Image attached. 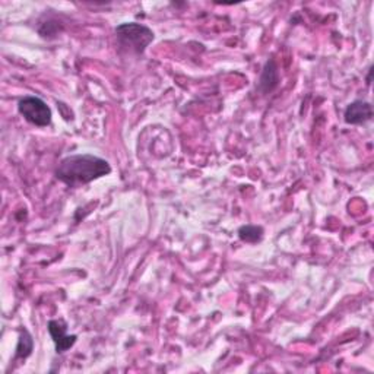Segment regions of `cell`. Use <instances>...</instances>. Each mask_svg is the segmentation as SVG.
<instances>
[{
    "instance_id": "cell-8",
    "label": "cell",
    "mask_w": 374,
    "mask_h": 374,
    "mask_svg": "<svg viewBox=\"0 0 374 374\" xmlns=\"http://www.w3.org/2000/svg\"><path fill=\"white\" fill-rule=\"evenodd\" d=\"M34 348V341L32 336L27 329H22L19 342L16 347V353H15V360H25L27 357L31 355Z\"/></svg>"
},
{
    "instance_id": "cell-5",
    "label": "cell",
    "mask_w": 374,
    "mask_h": 374,
    "mask_svg": "<svg viewBox=\"0 0 374 374\" xmlns=\"http://www.w3.org/2000/svg\"><path fill=\"white\" fill-rule=\"evenodd\" d=\"M345 121L348 124H362L373 117V107L367 101L357 100L354 103H351L345 113H344Z\"/></svg>"
},
{
    "instance_id": "cell-7",
    "label": "cell",
    "mask_w": 374,
    "mask_h": 374,
    "mask_svg": "<svg viewBox=\"0 0 374 374\" xmlns=\"http://www.w3.org/2000/svg\"><path fill=\"white\" fill-rule=\"evenodd\" d=\"M264 229L260 225H243L239 229V239L244 243L256 244L264 239Z\"/></svg>"
},
{
    "instance_id": "cell-1",
    "label": "cell",
    "mask_w": 374,
    "mask_h": 374,
    "mask_svg": "<svg viewBox=\"0 0 374 374\" xmlns=\"http://www.w3.org/2000/svg\"><path fill=\"white\" fill-rule=\"evenodd\" d=\"M110 173L111 165L104 158L93 154H75L63 158L56 170V177L66 186L76 187L88 185Z\"/></svg>"
},
{
    "instance_id": "cell-3",
    "label": "cell",
    "mask_w": 374,
    "mask_h": 374,
    "mask_svg": "<svg viewBox=\"0 0 374 374\" xmlns=\"http://www.w3.org/2000/svg\"><path fill=\"white\" fill-rule=\"evenodd\" d=\"M18 111L22 117H24L28 123L34 124V126L45 128L51 123V117H53L51 110L38 97L27 95L22 100H19Z\"/></svg>"
},
{
    "instance_id": "cell-6",
    "label": "cell",
    "mask_w": 374,
    "mask_h": 374,
    "mask_svg": "<svg viewBox=\"0 0 374 374\" xmlns=\"http://www.w3.org/2000/svg\"><path fill=\"white\" fill-rule=\"evenodd\" d=\"M279 69L278 65L274 59H269L265 66L262 75L259 78V84H257V89L262 94H270L272 91H274L278 85H279Z\"/></svg>"
},
{
    "instance_id": "cell-4",
    "label": "cell",
    "mask_w": 374,
    "mask_h": 374,
    "mask_svg": "<svg viewBox=\"0 0 374 374\" xmlns=\"http://www.w3.org/2000/svg\"><path fill=\"white\" fill-rule=\"evenodd\" d=\"M49 334L56 345L58 354H63L67 349H71L78 339L76 335H67V325L60 319L49 322Z\"/></svg>"
},
{
    "instance_id": "cell-2",
    "label": "cell",
    "mask_w": 374,
    "mask_h": 374,
    "mask_svg": "<svg viewBox=\"0 0 374 374\" xmlns=\"http://www.w3.org/2000/svg\"><path fill=\"white\" fill-rule=\"evenodd\" d=\"M116 37L119 47L128 50L129 53L142 54L146 47L154 41V31L138 22H124L116 27Z\"/></svg>"
}]
</instances>
